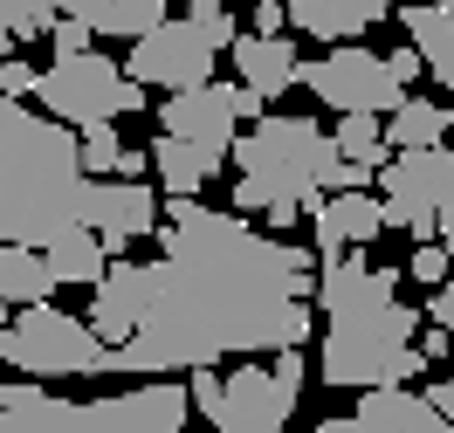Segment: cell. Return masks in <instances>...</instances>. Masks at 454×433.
I'll use <instances>...</instances> for the list:
<instances>
[{
	"mask_svg": "<svg viewBox=\"0 0 454 433\" xmlns=\"http://www.w3.org/2000/svg\"><path fill=\"white\" fill-rule=\"evenodd\" d=\"M303 213H310L303 200H276V206H269V228H276V234H289L296 220H303Z\"/></svg>",
	"mask_w": 454,
	"mask_h": 433,
	"instance_id": "obj_36",
	"label": "cell"
},
{
	"mask_svg": "<svg viewBox=\"0 0 454 433\" xmlns=\"http://www.w3.org/2000/svg\"><path fill=\"white\" fill-rule=\"evenodd\" d=\"M255 28L262 35H283L289 21H283V7H276V0H255Z\"/></svg>",
	"mask_w": 454,
	"mask_h": 433,
	"instance_id": "obj_37",
	"label": "cell"
},
{
	"mask_svg": "<svg viewBox=\"0 0 454 433\" xmlns=\"http://www.w3.org/2000/svg\"><path fill=\"white\" fill-rule=\"evenodd\" d=\"M227 166V151H214V144H193V138H172V131H159L152 138V173H159V193H200L207 179Z\"/></svg>",
	"mask_w": 454,
	"mask_h": 433,
	"instance_id": "obj_20",
	"label": "cell"
},
{
	"mask_svg": "<svg viewBox=\"0 0 454 433\" xmlns=\"http://www.w3.org/2000/svg\"><path fill=\"white\" fill-rule=\"evenodd\" d=\"M227 104H234V117H241V124H255V117H269V97H262L255 83H227Z\"/></svg>",
	"mask_w": 454,
	"mask_h": 433,
	"instance_id": "obj_33",
	"label": "cell"
},
{
	"mask_svg": "<svg viewBox=\"0 0 454 433\" xmlns=\"http://www.w3.org/2000/svg\"><path fill=\"white\" fill-rule=\"evenodd\" d=\"M234 7H241V0H234ZM248 7H255V0H248Z\"/></svg>",
	"mask_w": 454,
	"mask_h": 433,
	"instance_id": "obj_41",
	"label": "cell"
},
{
	"mask_svg": "<svg viewBox=\"0 0 454 433\" xmlns=\"http://www.w3.org/2000/svg\"><path fill=\"white\" fill-rule=\"evenodd\" d=\"M372 186H379V206H386V228H406L413 241H434V234H441V213L454 206V151L448 144L393 151Z\"/></svg>",
	"mask_w": 454,
	"mask_h": 433,
	"instance_id": "obj_8",
	"label": "cell"
},
{
	"mask_svg": "<svg viewBox=\"0 0 454 433\" xmlns=\"http://www.w3.org/2000/svg\"><path fill=\"white\" fill-rule=\"evenodd\" d=\"M62 14L90 21L97 35H131V42H138L145 28H159L172 14V0H62Z\"/></svg>",
	"mask_w": 454,
	"mask_h": 433,
	"instance_id": "obj_24",
	"label": "cell"
},
{
	"mask_svg": "<svg viewBox=\"0 0 454 433\" xmlns=\"http://www.w3.org/2000/svg\"><path fill=\"white\" fill-rule=\"evenodd\" d=\"M296 83L310 89L317 104H331V111H399L406 104V83L393 76V62L372 56V49H358V42H331V56L324 62H303V76Z\"/></svg>",
	"mask_w": 454,
	"mask_h": 433,
	"instance_id": "obj_9",
	"label": "cell"
},
{
	"mask_svg": "<svg viewBox=\"0 0 454 433\" xmlns=\"http://www.w3.org/2000/svg\"><path fill=\"white\" fill-rule=\"evenodd\" d=\"M0 323H7V303H0Z\"/></svg>",
	"mask_w": 454,
	"mask_h": 433,
	"instance_id": "obj_40",
	"label": "cell"
},
{
	"mask_svg": "<svg viewBox=\"0 0 454 433\" xmlns=\"http://www.w3.org/2000/svg\"><path fill=\"white\" fill-rule=\"evenodd\" d=\"M386 14H393V0H296L289 7V28L317 35V42H358Z\"/></svg>",
	"mask_w": 454,
	"mask_h": 433,
	"instance_id": "obj_18",
	"label": "cell"
},
{
	"mask_svg": "<svg viewBox=\"0 0 454 433\" xmlns=\"http://www.w3.org/2000/svg\"><path fill=\"white\" fill-rule=\"evenodd\" d=\"M42 255H49V268H56V282H90L97 289V275L111 268V241L90 228V220H69L62 234L42 241Z\"/></svg>",
	"mask_w": 454,
	"mask_h": 433,
	"instance_id": "obj_21",
	"label": "cell"
},
{
	"mask_svg": "<svg viewBox=\"0 0 454 433\" xmlns=\"http://www.w3.org/2000/svg\"><path fill=\"white\" fill-rule=\"evenodd\" d=\"M434 406H441V413H448V427H454V372L441 378V385H434Z\"/></svg>",
	"mask_w": 454,
	"mask_h": 433,
	"instance_id": "obj_39",
	"label": "cell"
},
{
	"mask_svg": "<svg viewBox=\"0 0 454 433\" xmlns=\"http://www.w3.org/2000/svg\"><path fill=\"white\" fill-rule=\"evenodd\" d=\"M234 166H241V186H234V206L241 213H269L276 200H303L317 206L344 173L338 131H324L317 117H255L248 138H234Z\"/></svg>",
	"mask_w": 454,
	"mask_h": 433,
	"instance_id": "obj_3",
	"label": "cell"
},
{
	"mask_svg": "<svg viewBox=\"0 0 454 433\" xmlns=\"http://www.w3.org/2000/svg\"><path fill=\"white\" fill-rule=\"evenodd\" d=\"M234 104H227V83H193V89H166L159 104V131L172 138H193V144H214V151H234Z\"/></svg>",
	"mask_w": 454,
	"mask_h": 433,
	"instance_id": "obj_15",
	"label": "cell"
},
{
	"mask_svg": "<svg viewBox=\"0 0 454 433\" xmlns=\"http://www.w3.org/2000/svg\"><path fill=\"white\" fill-rule=\"evenodd\" d=\"M159 248L166 255L152 261V303L138 330L117 344V372L159 378L214 358L310 344L324 261H310V248H289V234H255L241 206L214 213L193 193H172Z\"/></svg>",
	"mask_w": 454,
	"mask_h": 433,
	"instance_id": "obj_1",
	"label": "cell"
},
{
	"mask_svg": "<svg viewBox=\"0 0 454 433\" xmlns=\"http://www.w3.org/2000/svg\"><path fill=\"white\" fill-rule=\"evenodd\" d=\"M296 399H303V358H296V344L283 351V365H241L227 378L214 365H193V406L221 433H283Z\"/></svg>",
	"mask_w": 454,
	"mask_h": 433,
	"instance_id": "obj_5",
	"label": "cell"
},
{
	"mask_svg": "<svg viewBox=\"0 0 454 433\" xmlns=\"http://www.w3.org/2000/svg\"><path fill=\"white\" fill-rule=\"evenodd\" d=\"M338 151L358 159V166H386V159H393V138H386L379 111H338Z\"/></svg>",
	"mask_w": 454,
	"mask_h": 433,
	"instance_id": "obj_27",
	"label": "cell"
},
{
	"mask_svg": "<svg viewBox=\"0 0 454 433\" xmlns=\"http://www.w3.org/2000/svg\"><path fill=\"white\" fill-rule=\"evenodd\" d=\"M0 365H14L28 378H90V372H117V344L97 323H76L49 303H28L14 317V330L0 323Z\"/></svg>",
	"mask_w": 454,
	"mask_h": 433,
	"instance_id": "obj_6",
	"label": "cell"
},
{
	"mask_svg": "<svg viewBox=\"0 0 454 433\" xmlns=\"http://www.w3.org/2000/svg\"><path fill=\"white\" fill-rule=\"evenodd\" d=\"M399 296V268H372L358 248H344V255H324L317 268V303L344 317V310H365V303H393Z\"/></svg>",
	"mask_w": 454,
	"mask_h": 433,
	"instance_id": "obj_16",
	"label": "cell"
},
{
	"mask_svg": "<svg viewBox=\"0 0 454 433\" xmlns=\"http://www.w3.org/2000/svg\"><path fill=\"white\" fill-rule=\"evenodd\" d=\"M90 21H76V14H62L56 28H49V42H56V56H76V49H90Z\"/></svg>",
	"mask_w": 454,
	"mask_h": 433,
	"instance_id": "obj_32",
	"label": "cell"
},
{
	"mask_svg": "<svg viewBox=\"0 0 454 433\" xmlns=\"http://www.w3.org/2000/svg\"><path fill=\"white\" fill-rule=\"evenodd\" d=\"M76 144H83V173H90V179L117 173V159H124V138H117L111 117H97V124H76Z\"/></svg>",
	"mask_w": 454,
	"mask_h": 433,
	"instance_id": "obj_28",
	"label": "cell"
},
{
	"mask_svg": "<svg viewBox=\"0 0 454 433\" xmlns=\"http://www.w3.org/2000/svg\"><path fill=\"white\" fill-rule=\"evenodd\" d=\"M448 261H454V248H448V241H441V248H420V255L406 261V275L434 289V282H448Z\"/></svg>",
	"mask_w": 454,
	"mask_h": 433,
	"instance_id": "obj_30",
	"label": "cell"
},
{
	"mask_svg": "<svg viewBox=\"0 0 454 433\" xmlns=\"http://www.w3.org/2000/svg\"><path fill=\"white\" fill-rule=\"evenodd\" d=\"M448 104H434V97H406L399 111H386V138L393 151H413V144H441L448 138Z\"/></svg>",
	"mask_w": 454,
	"mask_h": 433,
	"instance_id": "obj_25",
	"label": "cell"
},
{
	"mask_svg": "<svg viewBox=\"0 0 454 433\" xmlns=\"http://www.w3.org/2000/svg\"><path fill=\"white\" fill-rule=\"evenodd\" d=\"M62 21V0H0V56H14V42H49Z\"/></svg>",
	"mask_w": 454,
	"mask_h": 433,
	"instance_id": "obj_26",
	"label": "cell"
},
{
	"mask_svg": "<svg viewBox=\"0 0 454 433\" xmlns=\"http://www.w3.org/2000/svg\"><path fill=\"white\" fill-rule=\"evenodd\" d=\"M214 42L193 28V21H159V28H145L138 42H131V76H138L145 89H193V83H214Z\"/></svg>",
	"mask_w": 454,
	"mask_h": 433,
	"instance_id": "obj_11",
	"label": "cell"
},
{
	"mask_svg": "<svg viewBox=\"0 0 454 433\" xmlns=\"http://www.w3.org/2000/svg\"><path fill=\"white\" fill-rule=\"evenodd\" d=\"M324 378L331 385H351V392H365V385H399V378H420L434 358L420 351V310H406V303H365V310H344L331 317L324 330Z\"/></svg>",
	"mask_w": 454,
	"mask_h": 433,
	"instance_id": "obj_4",
	"label": "cell"
},
{
	"mask_svg": "<svg viewBox=\"0 0 454 433\" xmlns=\"http://www.w3.org/2000/svg\"><path fill=\"white\" fill-rule=\"evenodd\" d=\"M145 303H152V261H117V268H104V275H97V303H90V323H97L111 344H124V337L138 330Z\"/></svg>",
	"mask_w": 454,
	"mask_h": 433,
	"instance_id": "obj_17",
	"label": "cell"
},
{
	"mask_svg": "<svg viewBox=\"0 0 454 433\" xmlns=\"http://www.w3.org/2000/svg\"><path fill=\"white\" fill-rule=\"evenodd\" d=\"M186 21H193L214 49H234V0H186Z\"/></svg>",
	"mask_w": 454,
	"mask_h": 433,
	"instance_id": "obj_29",
	"label": "cell"
},
{
	"mask_svg": "<svg viewBox=\"0 0 454 433\" xmlns=\"http://www.w3.org/2000/svg\"><path fill=\"white\" fill-rule=\"evenodd\" d=\"M83 144L76 124L0 89V241L42 248L49 234L83 220Z\"/></svg>",
	"mask_w": 454,
	"mask_h": 433,
	"instance_id": "obj_2",
	"label": "cell"
},
{
	"mask_svg": "<svg viewBox=\"0 0 454 433\" xmlns=\"http://www.w3.org/2000/svg\"><path fill=\"white\" fill-rule=\"evenodd\" d=\"M83 220L111 248L124 241H145V234H159V186H145V179H90L83 186Z\"/></svg>",
	"mask_w": 454,
	"mask_h": 433,
	"instance_id": "obj_13",
	"label": "cell"
},
{
	"mask_svg": "<svg viewBox=\"0 0 454 433\" xmlns=\"http://www.w3.org/2000/svg\"><path fill=\"white\" fill-rule=\"evenodd\" d=\"M386 62H393V76H399V83H420V76H427V56H420V49H393Z\"/></svg>",
	"mask_w": 454,
	"mask_h": 433,
	"instance_id": "obj_34",
	"label": "cell"
},
{
	"mask_svg": "<svg viewBox=\"0 0 454 433\" xmlns=\"http://www.w3.org/2000/svg\"><path fill=\"white\" fill-rule=\"evenodd\" d=\"M186 413H193V385L145 378L117 399H83L76 406V433H179Z\"/></svg>",
	"mask_w": 454,
	"mask_h": 433,
	"instance_id": "obj_10",
	"label": "cell"
},
{
	"mask_svg": "<svg viewBox=\"0 0 454 433\" xmlns=\"http://www.w3.org/2000/svg\"><path fill=\"white\" fill-rule=\"evenodd\" d=\"M448 7H454V0H448Z\"/></svg>",
	"mask_w": 454,
	"mask_h": 433,
	"instance_id": "obj_42",
	"label": "cell"
},
{
	"mask_svg": "<svg viewBox=\"0 0 454 433\" xmlns=\"http://www.w3.org/2000/svg\"><path fill=\"white\" fill-rule=\"evenodd\" d=\"M145 166H152V151H131V144H124V159H117V173H124V179H138Z\"/></svg>",
	"mask_w": 454,
	"mask_h": 433,
	"instance_id": "obj_38",
	"label": "cell"
},
{
	"mask_svg": "<svg viewBox=\"0 0 454 433\" xmlns=\"http://www.w3.org/2000/svg\"><path fill=\"white\" fill-rule=\"evenodd\" d=\"M324 433H448V413L434 406V392H406L399 378V385H365L358 413L324 420Z\"/></svg>",
	"mask_w": 454,
	"mask_h": 433,
	"instance_id": "obj_12",
	"label": "cell"
},
{
	"mask_svg": "<svg viewBox=\"0 0 454 433\" xmlns=\"http://www.w3.org/2000/svg\"><path fill=\"white\" fill-rule=\"evenodd\" d=\"M35 83H42V69H28L21 56H0V89H14V97L35 104Z\"/></svg>",
	"mask_w": 454,
	"mask_h": 433,
	"instance_id": "obj_31",
	"label": "cell"
},
{
	"mask_svg": "<svg viewBox=\"0 0 454 433\" xmlns=\"http://www.w3.org/2000/svg\"><path fill=\"white\" fill-rule=\"evenodd\" d=\"M234 76L255 83L262 97H283V89L303 76V62L289 49V35H234Z\"/></svg>",
	"mask_w": 454,
	"mask_h": 433,
	"instance_id": "obj_19",
	"label": "cell"
},
{
	"mask_svg": "<svg viewBox=\"0 0 454 433\" xmlns=\"http://www.w3.org/2000/svg\"><path fill=\"white\" fill-rule=\"evenodd\" d=\"M35 104L49 117H62V124H97V117H138L152 104V89L131 69H117L111 56L76 49V56H56V69H42Z\"/></svg>",
	"mask_w": 454,
	"mask_h": 433,
	"instance_id": "obj_7",
	"label": "cell"
},
{
	"mask_svg": "<svg viewBox=\"0 0 454 433\" xmlns=\"http://www.w3.org/2000/svg\"><path fill=\"white\" fill-rule=\"evenodd\" d=\"M427 317L448 323V337H454V282H434V296H427Z\"/></svg>",
	"mask_w": 454,
	"mask_h": 433,
	"instance_id": "obj_35",
	"label": "cell"
},
{
	"mask_svg": "<svg viewBox=\"0 0 454 433\" xmlns=\"http://www.w3.org/2000/svg\"><path fill=\"white\" fill-rule=\"evenodd\" d=\"M49 289H56V268H49L42 248H28V241H0V303L28 310V303H49Z\"/></svg>",
	"mask_w": 454,
	"mask_h": 433,
	"instance_id": "obj_23",
	"label": "cell"
},
{
	"mask_svg": "<svg viewBox=\"0 0 454 433\" xmlns=\"http://www.w3.org/2000/svg\"><path fill=\"white\" fill-rule=\"evenodd\" d=\"M310 234L317 255H344V248H372L386 234V206H379V186H338L331 200L310 206Z\"/></svg>",
	"mask_w": 454,
	"mask_h": 433,
	"instance_id": "obj_14",
	"label": "cell"
},
{
	"mask_svg": "<svg viewBox=\"0 0 454 433\" xmlns=\"http://www.w3.org/2000/svg\"><path fill=\"white\" fill-rule=\"evenodd\" d=\"M399 28L413 35V49L427 56V69H434L454 97V7L448 0H413V7L399 14Z\"/></svg>",
	"mask_w": 454,
	"mask_h": 433,
	"instance_id": "obj_22",
	"label": "cell"
}]
</instances>
